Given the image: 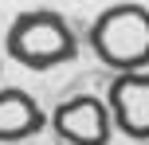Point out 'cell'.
I'll return each mask as SVG.
<instances>
[{
	"mask_svg": "<svg viewBox=\"0 0 149 145\" xmlns=\"http://www.w3.org/2000/svg\"><path fill=\"white\" fill-rule=\"evenodd\" d=\"M90 51L114 75L149 71V8L145 4H110L90 20Z\"/></svg>",
	"mask_w": 149,
	"mask_h": 145,
	"instance_id": "cell-1",
	"label": "cell"
},
{
	"mask_svg": "<svg viewBox=\"0 0 149 145\" xmlns=\"http://www.w3.org/2000/svg\"><path fill=\"white\" fill-rule=\"evenodd\" d=\"M4 51L12 63H20L28 71H51L79 55V39L55 8H24L8 24Z\"/></svg>",
	"mask_w": 149,
	"mask_h": 145,
	"instance_id": "cell-2",
	"label": "cell"
},
{
	"mask_svg": "<svg viewBox=\"0 0 149 145\" xmlns=\"http://www.w3.org/2000/svg\"><path fill=\"white\" fill-rule=\"evenodd\" d=\"M51 126L59 133V145H110L114 114L98 94H71L55 106Z\"/></svg>",
	"mask_w": 149,
	"mask_h": 145,
	"instance_id": "cell-3",
	"label": "cell"
},
{
	"mask_svg": "<svg viewBox=\"0 0 149 145\" xmlns=\"http://www.w3.org/2000/svg\"><path fill=\"white\" fill-rule=\"evenodd\" d=\"M106 106L114 114V130L134 141H149V71L114 75L106 86Z\"/></svg>",
	"mask_w": 149,
	"mask_h": 145,
	"instance_id": "cell-4",
	"label": "cell"
},
{
	"mask_svg": "<svg viewBox=\"0 0 149 145\" xmlns=\"http://www.w3.org/2000/svg\"><path fill=\"white\" fill-rule=\"evenodd\" d=\"M47 126V114L28 90L0 86V141H28Z\"/></svg>",
	"mask_w": 149,
	"mask_h": 145,
	"instance_id": "cell-5",
	"label": "cell"
}]
</instances>
